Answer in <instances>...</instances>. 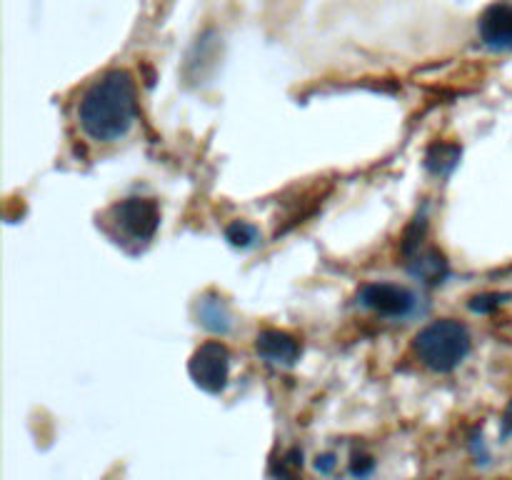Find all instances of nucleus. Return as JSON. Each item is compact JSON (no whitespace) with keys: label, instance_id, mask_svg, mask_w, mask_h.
<instances>
[{"label":"nucleus","instance_id":"f257e3e1","mask_svg":"<svg viewBox=\"0 0 512 480\" xmlns=\"http://www.w3.org/2000/svg\"><path fill=\"white\" fill-rule=\"evenodd\" d=\"M138 113L135 80L128 70H110L100 75L78 103V123L88 138L113 143L123 138Z\"/></svg>","mask_w":512,"mask_h":480},{"label":"nucleus","instance_id":"f03ea898","mask_svg":"<svg viewBox=\"0 0 512 480\" xmlns=\"http://www.w3.org/2000/svg\"><path fill=\"white\" fill-rule=\"evenodd\" d=\"M415 353L425 368L450 373L470 353V333L458 320H438L415 335Z\"/></svg>","mask_w":512,"mask_h":480},{"label":"nucleus","instance_id":"7ed1b4c3","mask_svg":"<svg viewBox=\"0 0 512 480\" xmlns=\"http://www.w3.org/2000/svg\"><path fill=\"white\" fill-rule=\"evenodd\" d=\"M190 378L205 393H220L228 385L230 353L220 340H208L190 358Z\"/></svg>","mask_w":512,"mask_h":480},{"label":"nucleus","instance_id":"20e7f679","mask_svg":"<svg viewBox=\"0 0 512 480\" xmlns=\"http://www.w3.org/2000/svg\"><path fill=\"white\" fill-rule=\"evenodd\" d=\"M110 215H113L118 228H123L130 238L140 240V243H148L160 225L158 205L148 198L120 200V203L113 205Z\"/></svg>","mask_w":512,"mask_h":480},{"label":"nucleus","instance_id":"39448f33","mask_svg":"<svg viewBox=\"0 0 512 480\" xmlns=\"http://www.w3.org/2000/svg\"><path fill=\"white\" fill-rule=\"evenodd\" d=\"M360 303L385 318H403L413 310L415 295L393 283H368L358 295Z\"/></svg>","mask_w":512,"mask_h":480},{"label":"nucleus","instance_id":"423d86ee","mask_svg":"<svg viewBox=\"0 0 512 480\" xmlns=\"http://www.w3.org/2000/svg\"><path fill=\"white\" fill-rule=\"evenodd\" d=\"M480 40L490 50H512V3H495L480 15Z\"/></svg>","mask_w":512,"mask_h":480},{"label":"nucleus","instance_id":"0eeeda50","mask_svg":"<svg viewBox=\"0 0 512 480\" xmlns=\"http://www.w3.org/2000/svg\"><path fill=\"white\" fill-rule=\"evenodd\" d=\"M255 350H258L260 358L270 365H295V360L300 358V343L285 330L268 328L263 333H258L255 338Z\"/></svg>","mask_w":512,"mask_h":480},{"label":"nucleus","instance_id":"6e6552de","mask_svg":"<svg viewBox=\"0 0 512 480\" xmlns=\"http://www.w3.org/2000/svg\"><path fill=\"white\" fill-rule=\"evenodd\" d=\"M410 270L428 285H438L448 278V260L438 250H418L410 255Z\"/></svg>","mask_w":512,"mask_h":480},{"label":"nucleus","instance_id":"1a4fd4ad","mask_svg":"<svg viewBox=\"0 0 512 480\" xmlns=\"http://www.w3.org/2000/svg\"><path fill=\"white\" fill-rule=\"evenodd\" d=\"M460 145L455 143H435L430 145L428 153H425V168L435 175H448L455 165L460 163Z\"/></svg>","mask_w":512,"mask_h":480},{"label":"nucleus","instance_id":"9d476101","mask_svg":"<svg viewBox=\"0 0 512 480\" xmlns=\"http://www.w3.org/2000/svg\"><path fill=\"white\" fill-rule=\"evenodd\" d=\"M198 315L200 320H203V325H208V328L213 330H220V333H225V330L230 328V315L220 300L205 298L203 305L198 308Z\"/></svg>","mask_w":512,"mask_h":480},{"label":"nucleus","instance_id":"9b49d317","mask_svg":"<svg viewBox=\"0 0 512 480\" xmlns=\"http://www.w3.org/2000/svg\"><path fill=\"white\" fill-rule=\"evenodd\" d=\"M303 468V450L293 448L273 465L275 480H298V470Z\"/></svg>","mask_w":512,"mask_h":480},{"label":"nucleus","instance_id":"f8f14e48","mask_svg":"<svg viewBox=\"0 0 512 480\" xmlns=\"http://www.w3.org/2000/svg\"><path fill=\"white\" fill-rule=\"evenodd\" d=\"M225 238L233 248H250V245L258 240V230L253 228L250 223H243V220H235L225 228Z\"/></svg>","mask_w":512,"mask_h":480},{"label":"nucleus","instance_id":"ddd939ff","mask_svg":"<svg viewBox=\"0 0 512 480\" xmlns=\"http://www.w3.org/2000/svg\"><path fill=\"white\" fill-rule=\"evenodd\" d=\"M505 300H508V295H500V293L475 295V298H470V310L480 315H488V313H495Z\"/></svg>","mask_w":512,"mask_h":480},{"label":"nucleus","instance_id":"4468645a","mask_svg":"<svg viewBox=\"0 0 512 480\" xmlns=\"http://www.w3.org/2000/svg\"><path fill=\"white\" fill-rule=\"evenodd\" d=\"M373 470H375V460L370 458V455L355 453L353 460H350V473H353V478L365 480Z\"/></svg>","mask_w":512,"mask_h":480},{"label":"nucleus","instance_id":"2eb2a0df","mask_svg":"<svg viewBox=\"0 0 512 480\" xmlns=\"http://www.w3.org/2000/svg\"><path fill=\"white\" fill-rule=\"evenodd\" d=\"M335 465H338V460H335L333 453H325V455H318V458H315V470L323 475L333 473Z\"/></svg>","mask_w":512,"mask_h":480},{"label":"nucleus","instance_id":"dca6fc26","mask_svg":"<svg viewBox=\"0 0 512 480\" xmlns=\"http://www.w3.org/2000/svg\"><path fill=\"white\" fill-rule=\"evenodd\" d=\"M508 435H512V400H510L508 410H505V415H503V438H508Z\"/></svg>","mask_w":512,"mask_h":480}]
</instances>
